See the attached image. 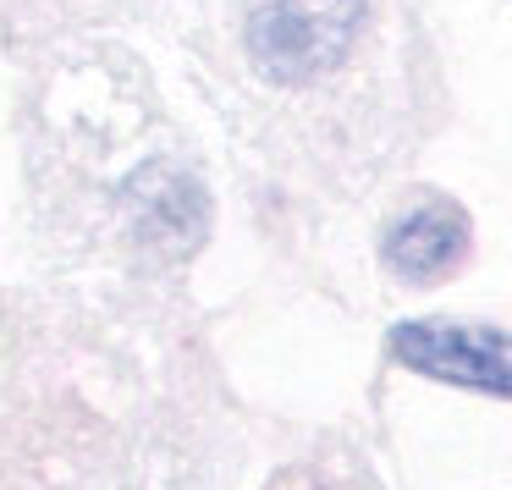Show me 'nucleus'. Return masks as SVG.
I'll return each mask as SVG.
<instances>
[{
  "label": "nucleus",
  "instance_id": "1",
  "mask_svg": "<svg viewBox=\"0 0 512 490\" xmlns=\"http://www.w3.org/2000/svg\"><path fill=\"white\" fill-rule=\"evenodd\" d=\"M364 28V0H270L248 28V56L270 83H314L342 67Z\"/></svg>",
  "mask_w": 512,
  "mask_h": 490
},
{
  "label": "nucleus",
  "instance_id": "2",
  "mask_svg": "<svg viewBox=\"0 0 512 490\" xmlns=\"http://www.w3.org/2000/svg\"><path fill=\"white\" fill-rule=\"evenodd\" d=\"M397 364L419 369L430 380L496 391L512 397V336L490 325H457V320H408L391 331Z\"/></svg>",
  "mask_w": 512,
  "mask_h": 490
},
{
  "label": "nucleus",
  "instance_id": "3",
  "mask_svg": "<svg viewBox=\"0 0 512 490\" xmlns=\"http://www.w3.org/2000/svg\"><path fill=\"white\" fill-rule=\"evenodd\" d=\"M463 248H468V215L452 199H424L391 221L386 265L402 281H435L463 259Z\"/></svg>",
  "mask_w": 512,
  "mask_h": 490
},
{
  "label": "nucleus",
  "instance_id": "4",
  "mask_svg": "<svg viewBox=\"0 0 512 490\" xmlns=\"http://www.w3.org/2000/svg\"><path fill=\"white\" fill-rule=\"evenodd\" d=\"M127 204H133V215H138V232L155 237V243L193 248L204 237V226H210V204H204L199 182L171 171L166 160H149L144 171H133Z\"/></svg>",
  "mask_w": 512,
  "mask_h": 490
}]
</instances>
